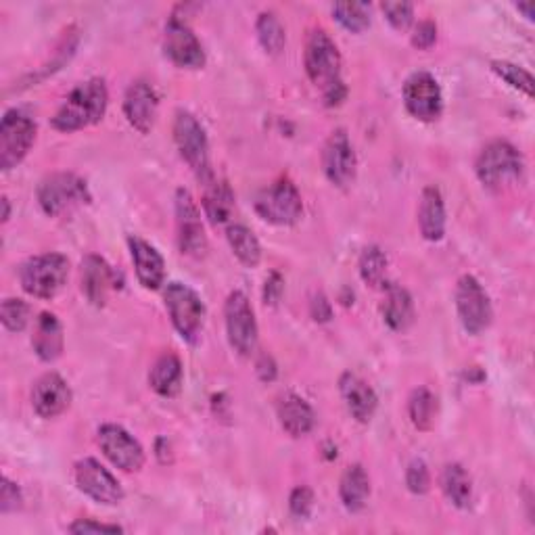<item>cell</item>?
<instances>
[{
  "mask_svg": "<svg viewBox=\"0 0 535 535\" xmlns=\"http://www.w3.org/2000/svg\"><path fill=\"white\" fill-rule=\"evenodd\" d=\"M109 103V92L103 80H86L78 84L63 101L53 118V128L59 132H76L95 126L103 120Z\"/></svg>",
  "mask_w": 535,
  "mask_h": 535,
  "instance_id": "6da1fadb",
  "label": "cell"
},
{
  "mask_svg": "<svg viewBox=\"0 0 535 535\" xmlns=\"http://www.w3.org/2000/svg\"><path fill=\"white\" fill-rule=\"evenodd\" d=\"M69 276V260L61 253H42L30 258L19 270L23 291L38 299L57 297Z\"/></svg>",
  "mask_w": 535,
  "mask_h": 535,
  "instance_id": "7a4b0ae2",
  "label": "cell"
},
{
  "mask_svg": "<svg viewBox=\"0 0 535 535\" xmlns=\"http://www.w3.org/2000/svg\"><path fill=\"white\" fill-rule=\"evenodd\" d=\"M90 201L86 182L72 172H55L46 176L38 186V203L42 212L51 218L63 216Z\"/></svg>",
  "mask_w": 535,
  "mask_h": 535,
  "instance_id": "3957f363",
  "label": "cell"
},
{
  "mask_svg": "<svg viewBox=\"0 0 535 535\" xmlns=\"http://www.w3.org/2000/svg\"><path fill=\"white\" fill-rule=\"evenodd\" d=\"M306 72L310 80L320 86L322 92H327L339 84L341 80V53L337 49L335 40L320 28L312 30L306 40L304 53Z\"/></svg>",
  "mask_w": 535,
  "mask_h": 535,
  "instance_id": "277c9868",
  "label": "cell"
},
{
  "mask_svg": "<svg viewBox=\"0 0 535 535\" xmlns=\"http://www.w3.org/2000/svg\"><path fill=\"white\" fill-rule=\"evenodd\" d=\"M255 212L274 226H293L304 214V201L289 178H281L262 189L255 197Z\"/></svg>",
  "mask_w": 535,
  "mask_h": 535,
  "instance_id": "5b68a950",
  "label": "cell"
},
{
  "mask_svg": "<svg viewBox=\"0 0 535 535\" xmlns=\"http://www.w3.org/2000/svg\"><path fill=\"white\" fill-rule=\"evenodd\" d=\"M475 170L483 186L500 189L508 182L521 180L525 164L521 153L513 145L506 141H494L479 153Z\"/></svg>",
  "mask_w": 535,
  "mask_h": 535,
  "instance_id": "8992f818",
  "label": "cell"
},
{
  "mask_svg": "<svg viewBox=\"0 0 535 535\" xmlns=\"http://www.w3.org/2000/svg\"><path fill=\"white\" fill-rule=\"evenodd\" d=\"M174 141L186 164L197 174L201 182L214 178L209 168V141L201 122L189 111H178L174 118Z\"/></svg>",
  "mask_w": 535,
  "mask_h": 535,
  "instance_id": "52a82bcc",
  "label": "cell"
},
{
  "mask_svg": "<svg viewBox=\"0 0 535 535\" xmlns=\"http://www.w3.org/2000/svg\"><path fill=\"white\" fill-rule=\"evenodd\" d=\"M36 122L26 111L11 109L0 122V170L17 168L36 141Z\"/></svg>",
  "mask_w": 535,
  "mask_h": 535,
  "instance_id": "ba28073f",
  "label": "cell"
},
{
  "mask_svg": "<svg viewBox=\"0 0 535 535\" xmlns=\"http://www.w3.org/2000/svg\"><path fill=\"white\" fill-rule=\"evenodd\" d=\"M164 299L178 335L186 343H197L205 322V306L201 297L191 287L182 283H170Z\"/></svg>",
  "mask_w": 535,
  "mask_h": 535,
  "instance_id": "9c48e42d",
  "label": "cell"
},
{
  "mask_svg": "<svg viewBox=\"0 0 535 535\" xmlns=\"http://www.w3.org/2000/svg\"><path fill=\"white\" fill-rule=\"evenodd\" d=\"M226 335L232 350L239 356H251L258 347V320L249 304V299L241 291H232L224 304Z\"/></svg>",
  "mask_w": 535,
  "mask_h": 535,
  "instance_id": "30bf717a",
  "label": "cell"
},
{
  "mask_svg": "<svg viewBox=\"0 0 535 535\" xmlns=\"http://www.w3.org/2000/svg\"><path fill=\"white\" fill-rule=\"evenodd\" d=\"M456 310L464 331L469 335L483 333L492 322V304L475 276L464 274L456 287Z\"/></svg>",
  "mask_w": 535,
  "mask_h": 535,
  "instance_id": "8fae6325",
  "label": "cell"
},
{
  "mask_svg": "<svg viewBox=\"0 0 535 535\" xmlns=\"http://www.w3.org/2000/svg\"><path fill=\"white\" fill-rule=\"evenodd\" d=\"M101 452L107 460L124 473H136L145 464V450L138 441L120 425H103L97 433Z\"/></svg>",
  "mask_w": 535,
  "mask_h": 535,
  "instance_id": "7c38bea8",
  "label": "cell"
},
{
  "mask_svg": "<svg viewBox=\"0 0 535 535\" xmlns=\"http://www.w3.org/2000/svg\"><path fill=\"white\" fill-rule=\"evenodd\" d=\"M74 477L78 490L99 504L113 506L124 500V490L120 481L95 458L80 460L74 469Z\"/></svg>",
  "mask_w": 535,
  "mask_h": 535,
  "instance_id": "4fadbf2b",
  "label": "cell"
},
{
  "mask_svg": "<svg viewBox=\"0 0 535 535\" xmlns=\"http://www.w3.org/2000/svg\"><path fill=\"white\" fill-rule=\"evenodd\" d=\"M404 105L412 118L435 122L444 109V97H441L437 80L429 72L412 74L404 84Z\"/></svg>",
  "mask_w": 535,
  "mask_h": 535,
  "instance_id": "5bb4252c",
  "label": "cell"
},
{
  "mask_svg": "<svg viewBox=\"0 0 535 535\" xmlns=\"http://www.w3.org/2000/svg\"><path fill=\"white\" fill-rule=\"evenodd\" d=\"M322 170L324 176L329 178L331 184L341 186H350L356 178V170H358V159H356V151L352 147L350 136H347L345 130H335L327 145L322 149Z\"/></svg>",
  "mask_w": 535,
  "mask_h": 535,
  "instance_id": "9a60e30c",
  "label": "cell"
},
{
  "mask_svg": "<svg viewBox=\"0 0 535 535\" xmlns=\"http://www.w3.org/2000/svg\"><path fill=\"white\" fill-rule=\"evenodd\" d=\"M176 224L180 251L193 258H201L207 249V237L201 222V212L189 191L178 189L176 193Z\"/></svg>",
  "mask_w": 535,
  "mask_h": 535,
  "instance_id": "2e32d148",
  "label": "cell"
},
{
  "mask_svg": "<svg viewBox=\"0 0 535 535\" xmlns=\"http://www.w3.org/2000/svg\"><path fill=\"white\" fill-rule=\"evenodd\" d=\"M164 53L178 67L199 69L205 65V51L199 38L189 28V23L180 17H172L168 21L164 34Z\"/></svg>",
  "mask_w": 535,
  "mask_h": 535,
  "instance_id": "e0dca14e",
  "label": "cell"
},
{
  "mask_svg": "<svg viewBox=\"0 0 535 535\" xmlns=\"http://www.w3.org/2000/svg\"><path fill=\"white\" fill-rule=\"evenodd\" d=\"M72 404V389L57 372H46L32 387V408L40 418H55Z\"/></svg>",
  "mask_w": 535,
  "mask_h": 535,
  "instance_id": "ac0fdd59",
  "label": "cell"
},
{
  "mask_svg": "<svg viewBox=\"0 0 535 535\" xmlns=\"http://www.w3.org/2000/svg\"><path fill=\"white\" fill-rule=\"evenodd\" d=\"M157 107V92L149 82L136 80L130 84L124 97V115L132 128L141 134H149L155 126Z\"/></svg>",
  "mask_w": 535,
  "mask_h": 535,
  "instance_id": "d6986e66",
  "label": "cell"
},
{
  "mask_svg": "<svg viewBox=\"0 0 535 535\" xmlns=\"http://www.w3.org/2000/svg\"><path fill=\"white\" fill-rule=\"evenodd\" d=\"M80 281L82 293L92 306H105L111 289H115V272L113 268L101 258V255H86L80 268Z\"/></svg>",
  "mask_w": 535,
  "mask_h": 535,
  "instance_id": "ffe728a7",
  "label": "cell"
},
{
  "mask_svg": "<svg viewBox=\"0 0 535 535\" xmlns=\"http://www.w3.org/2000/svg\"><path fill=\"white\" fill-rule=\"evenodd\" d=\"M128 245H130L138 283L149 291L161 289V285H164L166 281V264H164V258L159 255V251L141 237H130Z\"/></svg>",
  "mask_w": 535,
  "mask_h": 535,
  "instance_id": "44dd1931",
  "label": "cell"
},
{
  "mask_svg": "<svg viewBox=\"0 0 535 535\" xmlns=\"http://www.w3.org/2000/svg\"><path fill=\"white\" fill-rule=\"evenodd\" d=\"M339 391L347 410H350V414L358 423H368L370 418L375 416L379 406L377 393L364 379L354 375V372H345V375H341Z\"/></svg>",
  "mask_w": 535,
  "mask_h": 535,
  "instance_id": "7402d4cb",
  "label": "cell"
},
{
  "mask_svg": "<svg viewBox=\"0 0 535 535\" xmlns=\"http://www.w3.org/2000/svg\"><path fill=\"white\" fill-rule=\"evenodd\" d=\"M32 347L42 362H55L57 358H61L63 347H65V337H63L61 322L55 314L42 312L36 318L34 333H32Z\"/></svg>",
  "mask_w": 535,
  "mask_h": 535,
  "instance_id": "603a6c76",
  "label": "cell"
},
{
  "mask_svg": "<svg viewBox=\"0 0 535 535\" xmlns=\"http://www.w3.org/2000/svg\"><path fill=\"white\" fill-rule=\"evenodd\" d=\"M418 228L431 243L441 241L446 235V205L437 186H427L423 191L421 205H418Z\"/></svg>",
  "mask_w": 535,
  "mask_h": 535,
  "instance_id": "cb8c5ba5",
  "label": "cell"
},
{
  "mask_svg": "<svg viewBox=\"0 0 535 535\" xmlns=\"http://www.w3.org/2000/svg\"><path fill=\"white\" fill-rule=\"evenodd\" d=\"M203 209L205 216L214 226H230L232 214H235V195L230 186L216 176L203 182Z\"/></svg>",
  "mask_w": 535,
  "mask_h": 535,
  "instance_id": "d4e9b609",
  "label": "cell"
},
{
  "mask_svg": "<svg viewBox=\"0 0 535 535\" xmlns=\"http://www.w3.org/2000/svg\"><path fill=\"white\" fill-rule=\"evenodd\" d=\"M278 421L291 437H304L314 429L316 416L304 398L287 393L278 402Z\"/></svg>",
  "mask_w": 535,
  "mask_h": 535,
  "instance_id": "484cf974",
  "label": "cell"
},
{
  "mask_svg": "<svg viewBox=\"0 0 535 535\" xmlns=\"http://www.w3.org/2000/svg\"><path fill=\"white\" fill-rule=\"evenodd\" d=\"M381 312L391 331H406L414 322V301L404 287L389 285L385 291Z\"/></svg>",
  "mask_w": 535,
  "mask_h": 535,
  "instance_id": "4316f807",
  "label": "cell"
},
{
  "mask_svg": "<svg viewBox=\"0 0 535 535\" xmlns=\"http://www.w3.org/2000/svg\"><path fill=\"white\" fill-rule=\"evenodd\" d=\"M339 496L350 513H358L366 506L370 498V477L362 464H352L345 469L339 483Z\"/></svg>",
  "mask_w": 535,
  "mask_h": 535,
  "instance_id": "83f0119b",
  "label": "cell"
},
{
  "mask_svg": "<svg viewBox=\"0 0 535 535\" xmlns=\"http://www.w3.org/2000/svg\"><path fill=\"white\" fill-rule=\"evenodd\" d=\"M151 389L161 398H174L182 389V364L174 354L159 356L149 372Z\"/></svg>",
  "mask_w": 535,
  "mask_h": 535,
  "instance_id": "f1b7e54d",
  "label": "cell"
},
{
  "mask_svg": "<svg viewBox=\"0 0 535 535\" xmlns=\"http://www.w3.org/2000/svg\"><path fill=\"white\" fill-rule=\"evenodd\" d=\"M441 490H444L450 504L456 508H469L473 500V481L467 469L458 462L446 464L444 473H441Z\"/></svg>",
  "mask_w": 535,
  "mask_h": 535,
  "instance_id": "f546056e",
  "label": "cell"
},
{
  "mask_svg": "<svg viewBox=\"0 0 535 535\" xmlns=\"http://www.w3.org/2000/svg\"><path fill=\"white\" fill-rule=\"evenodd\" d=\"M226 239L232 249V253L237 255V260L245 264L247 268H255L262 260V245L258 237L253 232L243 226V224H230L226 228Z\"/></svg>",
  "mask_w": 535,
  "mask_h": 535,
  "instance_id": "4dcf8cb0",
  "label": "cell"
},
{
  "mask_svg": "<svg viewBox=\"0 0 535 535\" xmlns=\"http://www.w3.org/2000/svg\"><path fill=\"white\" fill-rule=\"evenodd\" d=\"M408 416L418 431H429L437 416V398L427 389L418 387L408 400Z\"/></svg>",
  "mask_w": 535,
  "mask_h": 535,
  "instance_id": "1f68e13d",
  "label": "cell"
},
{
  "mask_svg": "<svg viewBox=\"0 0 535 535\" xmlns=\"http://www.w3.org/2000/svg\"><path fill=\"white\" fill-rule=\"evenodd\" d=\"M387 255L381 247L377 245H370L362 251L360 255V276L362 281L370 287H383L387 281Z\"/></svg>",
  "mask_w": 535,
  "mask_h": 535,
  "instance_id": "d6a6232c",
  "label": "cell"
},
{
  "mask_svg": "<svg viewBox=\"0 0 535 535\" xmlns=\"http://www.w3.org/2000/svg\"><path fill=\"white\" fill-rule=\"evenodd\" d=\"M255 30H258L260 44L264 46V51L270 55H281L285 44H287V34L283 23L278 21V17L270 11H264L255 23Z\"/></svg>",
  "mask_w": 535,
  "mask_h": 535,
  "instance_id": "836d02e7",
  "label": "cell"
},
{
  "mask_svg": "<svg viewBox=\"0 0 535 535\" xmlns=\"http://www.w3.org/2000/svg\"><path fill=\"white\" fill-rule=\"evenodd\" d=\"M333 17L350 32H364L370 26V5L366 3H337L333 5Z\"/></svg>",
  "mask_w": 535,
  "mask_h": 535,
  "instance_id": "e575fe53",
  "label": "cell"
},
{
  "mask_svg": "<svg viewBox=\"0 0 535 535\" xmlns=\"http://www.w3.org/2000/svg\"><path fill=\"white\" fill-rule=\"evenodd\" d=\"M492 72L504 80L510 88L523 92L525 97H533V76L523 69L521 65L508 63V61H492Z\"/></svg>",
  "mask_w": 535,
  "mask_h": 535,
  "instance_id": "d590c367",
  "label": "cell"
},
{
  "mask_svg": "<svg viewBox=\"0 0 535 535\" xmlns=\"http://www.w3.org/2000/svg\"><path fill=\"white\" fill-rule=\"evenodd\" d=\"M0 320H3L7 331L19 333L28 327L30 306L23 299H5L3 308H0Z\"/></svg>",
  "mask_w": 535,
  "mask_h": 535,
  "instance_id": "8d00e7d4",
  "label": "cell"
},
{
  "mask_svg": "<svg viewBox=\"0 0 535 535\" xmlns=\"http://www.w3.org/2000/svg\"><path fill=\"white\" fill-rule=\"evenodd\" d=\"M406 485L408 490L416 496H423L429 492L431 487V473L427 469V464L423 460H412L410 467L406 471Z\"/></svg>",
  "mask_w": 535,
  "mask_h": 535,
  "instance_id": "74e56055",
  "label": "cell"
},
{
  "mask_svg": "<svg viewBox=\"0 0 535 535\" xmlns=\"http://www.w3.org/2000/svg\"><path fill=\"white\" fill-rule=\"evenodd\" d=\"M381 11L395 30H408L414 21V7L410 3H383Z\"/></svg>",
  "mask_w": 535,
  "mask_h": 535,
  "instance_id": "f35d334b",
  "label": "cell"
},
{
  "mask_svg": "<svg viewBox=\"0 0 535 535\" xmlns=\"http://www.w3.org/2000/svg\"><path fill=\"white\" fill-rule=\"evenodd\" d=\"M314 508V492L306 485H299L291 492L289 510L295 519H308Z\"/></svg>",
  "mask_w": 535,
  "mask_h": 535,
  "instance_id": "ab89813d",
  "label": "cell"
},
{
  "mask_svg": "<svg viewBox=\"0 0 535 535\" xmlns=\"http://www.w3.org/2000/svg\"><path fill=\"white\" fill-rule=\"evenodd\" d=\"M437 40V26L431 21V19H425L418 23V26L414 28V34H412V44L416 46V49L421 51H429L431 46L435 44Z\"/></svg>",
  "mask_w": 535,
  "mask_h": 535,
  "instance_id": "60d3db41",
  "label": "cell"
},
{
  "mask_svg": "<svg viewBox=\"0 0 535 535\" xmlns=\"http://www.w3.org/2000/svg\"><path fill=\"white\" fill-rule=\"evenodd\" d=\"M21 506V492L11 479H3V490H0V513L9 515Z\"/></svg>",
  "mask_w": 535,
  "mask_h": 535,
  "instance_id": "b9f144b4",
  "label": "cell"
},
{
  "mask_svg": "<svg viewBox=\"0 0 535 535\" xmlns=\"http://www.w3.org/2000/svg\"><path fill=\"white\" fill-rule=\"evenodd\" d=\"M69 531L78 533V535H88V533H122L124 529L120 525H105V523H97L92 519H80L72 527H69Z\"/></svg>",
  "mask_w": 535,
  "mask_h": 535,
  "instance_id": "7bdbcfd3",
  "label": "cell"
},
{
  "mask_svg": "<svg viewBox=\"0 0 535 535\" xmlns=\"http://www.w3.org/2000/svg\"><path fill=\"white\" fill-rule=\"evenodd\" d=\"M283 291H285V281L283 276L278 272H272L268 278H266V287H264V301L268 306H276L278 301H281L283 297Z\"/></svg>",
  "mask_w": 535,
  "mask_h": 535,
  "instance_id": "ee69618b",
  "label": "cell"
},
{
  "mask_svg": "<svg viewBox=\"0 0 535 535\" xmlns=\"http://www.w3.org/2000/svg\"><path fill=\"white\" fill-rule=\"evenodd\" d=\"M312 316L318 322H329L331 320L333 310H331V304L327 301V297H324V295L314 297V301H312Z\"/></svg>",
  "mask_w": 535,
  "mask_h": 535,
  "instance_id": "f6af8a7d",
  "label": "cell"
},
{
  "mask_svg": "<svg viewBox=\"0 0 535 535\" xmlns=\"http://www.w3.org/2000/svg\"><path fill=\"white\" fill-rule=\"evenodd\" d=\"M258 372H260V377L264 379V381H274V377H276V364H274V360L270 358V356H262L260 360H258Z\"/></svg>",
  "mask_w": 535,
  "mask_h": 535,
  "instance_id": "bcb514c9",
  "label": "cell"
},
{
  "mask_svg": "<svg viewBox=\"0 0 535 535\" xmlns=\"http://www.w3.org/2000/svg\"><path fill=\"white\" fill-rule=\"evenodd\" d=\"M517 9L519 11H523L525 13V17L531 21L533 19V15H535V7H533V3H519L517 5Z\"/></svg>",
  "mask_w": 535,
  "mask_h": 535,
  "instance_id": "7dc6e473",
  "label": "cell"
},
{
  "mask_svg": "<svg viewBox=\"0 0 535 535\" xmlns=\"http://www.w3.org/2000/svg\"><path fill=\"white\" fill-rule=\"evenodd\" d=\"M3 207H5V214H3V222H7L11 218V207H9V199L3 197Z\"/></svg>",
  "mask_w": 535,
  "mask_h": 535,
  "instance_id": "c3c4849f",
  "label": "cell"
}]
</instances>
